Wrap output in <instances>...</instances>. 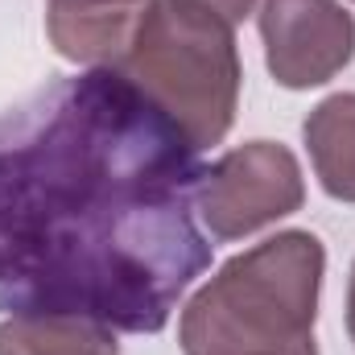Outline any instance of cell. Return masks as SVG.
I'll use <instances>...</instances> for the list:
<instances>
[{"label":"cell","instance_id":"1","mask_svg":"<svg viewBox=\"0 0 355 355\" xmlns=\"http://www.w3.org/2000/svg\"><path fill=\"white\" fill-rule=\"evenodd\" d=\"M198 178V149L116 67L0 112V310L166 331L211 268Z\"/></svg>","mask_w":355,"mask_h":355},{"label":"cell","instance_id":"2","mask_svg":"<svg viewBox=\"0 0 355 355\" xmlns=\"http://www.w3.org/2000/svg\"><path fill=\"white\" fill-rule=\"evenodd\" d=\"M322 272L327 248L314 232L252 244L182 306V355H318Z\"/></svg>","mask_w":355,"mask_h":355},{"label":"cell","instance_id":"3","mask_svg":"<svg viewBox=\"0 0 355 355\" xmlns=\"http://www.w3.org/2000/svg\"><path fill=\"white\" fill-rule=\"evenodd\" d=\"M202 153L219 145L240 107L236 25L198 0H149L124 54L112 62Z\"/></svg>","mask_w":355,"mask_h":355},{"label":"cell","instance_id":"4","mask_svg":"<svg viewBox=\"0 0 355 355\" xmlns=\"http://www.w3.org/2000/svg\"><path fill=\"white\" fill-rule=\"evenodd\" d=\"M194 202L211 236L227 244L302 211L306 178L281 141H248L202 170Z\"/></svg>","mask_w":355,"mask_h":355},{"label":"cell","instance_id":"5","mask_svg":"<svg viewBox=\"0 0 355 355\" xmlns=\"http://www.w3.org/2000/svg\"><path fill=\"white\" fill-rule=\"evenodd\" d=\"M261 42L277 87L310 91L355 58V17L339 0H265Z\"/></svg>","mask_w":355,"mask_h":355},{"label":"cell","instance_id":"6","mask_svg":"<svg viewBox=\"0 0 355 355\" xmlns=\"http://www.w3.org/2000/svg\"><path fill=\"white\" fill-rule=\"evenodd\" d=\"M149 0H46V33L58 58L112 67Z\"/></svg>","mask_w":355,"mask_h":355},{"label":"cell","instance_id":"7","mask_svg":"<svg viewBox=\"0 0 355 355\" xmlns=\"http://www.w3.org/2000/svg\"><path fill=\"white\" fill-rule=\"evenodd\" d=\"M0 355H120L116 331L83 314H8Z\"/></svg>","mask_w":355,"mask_h":355},{"label":"cell","instance_id":"8","mask_svg":"<svg viewBox=\"0 0 355 355\" xmlns=\"http://www.w3.org/2000/svg\"><path fill=\"white\" fill-rule=\"evenodd\" d=\"M314 174L335 202H355V91L327 95L302 124Z\"/></svg>","mask_w":355,"mask_h":355},{"label":"cell","instance_id":"9","mask_svg":"<svg viewBox=\"0 0 355 355\" xmlns=\"http://www.w3.org/2000/svg\"><path fill=\"white\" fill-rule=\"evenodd\" d=\"M198 4H207V8H215L223 21H232V25H240L252 8H257V0H198Z\"/></svg>","mask_w":355,"mask_h":355},{"label":"cell","instance_id":"10","mask_svg":"<svg viewBox=\"0 0 355 355\" xmlns=\"http://www.w3.org/2000/svg\"><path fill=\"white\" fill-rule=\"evenodd\" d=\"M347 335L355 343V265H352V285H347Z\"/></svg>","mask_w":355,"mask_h":355}]
</instances>
